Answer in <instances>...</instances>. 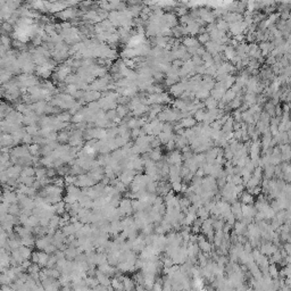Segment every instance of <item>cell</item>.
Returning <instances> with one entry per match:
<instances>
[{
	"label": "cell",
	"instance_id": "obj_1",
	"mask_svg": "<svg viewBox=\"0 0 291 291\" xmlns=\"http://www.w3.org/2000/svg\"><path fill=\"white\" fill-rule=\"evenodd\" d=\"M123 282V285H124V290L125 291H135L137 290V284L132 279L126 276H118Z\"/></svg>",
	"mask_w": 291,
	"mask_h": 291
},
{
	"label": "cell",
	"instance_id": "obj_2",
	"mask_svg": "<svg viewBox=\"0 0 291 291\" xmlns=\"http://www.w3.org/2000/svg\"><path fill=\"white\" fill-rule=\"evenodd\" d=\"M96 277H97V280L99 281V284H100V285H105V287L112 285V280H110V277H109L108 275L104 274L102 272H100V271H97Z\"/></svg>",
	"mask_w": 291,
	"mask_h": 291
},
{
	"label": "cell",
	"instance_id": "obj_3",
	"mask_svg": "<svg viewBox=\"0 0 291 291\" xmlns=\"http://www.w3.org/2000/svg\"><path fill=\"white\" fill-rule=\"evenodd\" d=\"M19 251H21L22 256H23V258H24L25 260H28L30 258L32 257V250L30 247H26V246H22V247H19Z\"/></svg>",
	"mask_w": 291,
	"mask_h": 291
},
{
	"label": "cell",
	"instance_id": "obj_4",
	"mask_svg": "<svg viewBox=\"0 0 291 291\" xmlns=\"http://www.w3.org/2000/svg\"><path fill=\"white\" fill-rule=\"evenodd\" d=\"M33 175H35V169L32 167H24L21 174V176L24 178H33Z\"/></svg>",
	"mask_w": 291,
	"mask_h": 291
},
{
	"label": "cell",
	"instance_id": "obj_5",
	"mask_svg": "<svg viewBox=\"0 0 291 291\" xmlns=\"http://www.w3.org/2000/svg\"><path fill=\"white\" fill-rule=\"evenodd\" d=\"M184 45H186V47H189V48H198V41H197L195 38H186V40H184Z\"/></svg>",
	"mask_w": 291,
	"mask_h": 291
},
{
	"label": "cell",
	"instance_id": "obj_6",
	"mask_svg": "<svg viewBox=\"0 0 291 291\" xmlns=\"http://www.w3.org/2000/svg\"><path fill=\"white\" fill-rule=\"evenodd\" d=\"M149 158H150L151 160H154V161L159 160V159L161 158V155H160V151H159V149H158V148H156L155 150L151 151Z\"/></svg>",
	"mask_w": 291,
	"mask_h": 291
},
{
	"label": "cell",
	"instance_id": "obj_7",
	"mask_svg": "<svg viewBox=\"0 0 291 291\" xmlns=\"http://www.w3.org/2000/svg\"><path fill=\"white\" fill-rule=\"evenodd\" d=\"M199 246H200V249L203 250V251H206V253L211 250V246H209V243H208V242L203 238L201 239L199 238Z\"/></svg>",
	"mask_w": 291,
	"mask_h": 291
},
{
	"label": "cell",
	"instance_id": "obj_8",
	"mask_svg": "<svg viewBox=\"0 0 291 291\" xmlns=\"http://www.w3.org/2000/svg\"><path fill=\"white\" fill-rule=\"evenodd\" d=\"M193 287H195V289H197L198 291L201 290V289H203V279H200V277H196V279H195V282H193Z\"/></svg>",
	"mask_w": 291,
	"mask_h": 291
},
{
	"label": "cell",
	"instance_id": "obj_9",
	"mask_svg": "<svg viewBox=\"0 0 291 291\" xmlns=\"http://www.w3.org/2000/svg\"><path fill=\"white\" fill-rule=\"evenodd\" d=\"M182 126H186V127H191V126H193L195 124H196V121L195 119H192V118H184L182 121Z\"/></svg>",
	"mask_w": 291,
	"mask_h": 291
},
{
	"label": "cell",
	"instance_id": "obj_10",
	"mask_svg": "<svg viewBox=\"0 0 291 291\" xmlns=\"http://www.w3.org/2000/svg\"><path fill=\"white\" fill-rule=\"evenodd\" d=\"M26 133L30 134V135H32V134H35V135H36V133H38V127L35 126L34 124L28 125V126L26 127Z\"/></svg>",
	"mask_w": 291,
	"mask_h": 291
},
{
	"label": "cell",
	"instance_id": "obj_11",
	"mask_svg": "<svg viewBox=\"0 0 291 291\" xmlns=\"http://www.w3.org/2000/svg\"><path fill=\"white\" fill-rule=\"evenodd\" d=\"M242 201H243L246 205H249V203H253V197L250 196L249 193H245V195L242 196Z\"/></svg>",
	"mask_w": 291,
	"mask_h": 291
},
{
	"label": "cell",
	"instance_id": "obj_12",
	"mask_svg": "<svg viewBox=\"0 0 291 291\" xmlns=\"http://www.w3.org/2000/svg\"><path fill=\"white\" fill-rule=\"evenodd\" d=\"M209 34H207V33H203V34H200L199 35V41L200 42H203V43H208V41H209Z\"/></svg>",
	"mask_w": 291,
	"mask_h": 291
},
{
	"label": "cell",
	"instance_id": "obj_13",
	"mask_svg": "<svg viewBox=\"0 0 291 291\" xmlns=\"http://www.w3.org/2000/svg\"><path fill=\"white\" fill-rule=\"evenodd\" d=\"M127 113V109L124 107L123 105H121V106H118L117 107V115H119V116H124L125 114Z\"/></svg>",
	"mask_w": 291,
	"mask_h": 291
},
{
	"label": "cell",
	"instance_id": "obj_14",
	"mask_svg": "<svg viewBox=\"0 0 291 291\" xmlns=\"http://www.w3.org/2000/svg\"><path fill=\"white\" fill-rule=\"evenodd\" d=\"M28 150L32 155H36V152L39 151V144H32L28 147Z\"/></svg>",
	"mask_w": 291,
	"mask_h": 291
},
{
	"label": "cell",
	"instance_id": "obj_15",
	"mask_svg": "<svg viewBox=\"0 0 291 291\" xmlns=\"http://www.w3.org/2000/svg\"><path fill=\"white\" fill-rule=\"evenodd\" d=\"M58 140H59L60 142H66V141L68 140V134H67L66 132L60 133L59 135H58Z\"/></svg>",
	"mask_w": 291,
	"mask_h": 291
},
{
	"label": "cell",
	"instance_id": "obj_16",
	"mask_svg": "<svg viewBox=\"0 0 291 291\" xmlns=\"http://www.w3.org/2000/svg\"><path fill=\"white\" fill-rule=\"evenodd\" d=\"M199 291H207V290H205V289H201V290H199Z\"/></svg>",
	"mask_w": 291,
	"mask_h": 291
}]
</instances>
